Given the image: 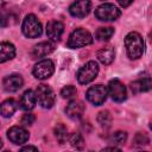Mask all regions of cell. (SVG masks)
Here are the masks:
<instances>
[{"mask_svg":"<svg viewBox=\"0 0 152 152\" xmlns=\"http://www.w3.org/2000/svg\"><path fill=\"white\" fill-rule=\"evenodd\" d=\"M125 46L127 56L131 59H138L142 56L145 50V44L142 37L138 32H129L125 38Z\"/></svg>","mask_w":152,"mask_h":152,"instance_id":"6da1fadb","label":"cell"},{"mask_svg":"<svg viewBox=\"0 0 152 152\" xmlns=\"http://www.w3.org/2000/svg\"><path fill=\"white\" fill-rule=\"evenodd\" d=\"M93 43V37L89 33V31L84 28H76L71 32L68 39V46L70 49H78L87 46Z\"/></svg>","mask_w":152,"mask_h":152,"instance_id":"7a4b0ae2","label":"cell"},{"mask_svg":"<svg viewBox=\"0 0 152 152\" xmlns=\"http://www.w3.org/2000/svg\"><path fill=\"white\" fill-rule=\"evenodd\" d=\"M21 31L27 38H38L42 34V24L34 14H27L23 20Z\"/></svg>","mask_w":152,"mask_h":152,"instance_id":"3957f363","label":"cell"},{"mask_svg":"<svg viewBox=\"0 0 152 152\" xmlns=\"http://www.w3.org/2000/svg\"><path fill=\"white\" fill-rule=\"evenodd\" d=\"M120 14H121L120 10L115 5L109 4V2H104L95 10V17H96V19H99L101 21L116 20L120 17Z\"/></svg>","mask_w":152,"mask_h":152,"instance_id":"277c9868","label":"cell"},{"mask_svg":"<svg viewBox=\"0 0 152 152\" xmlns=\"http://www.w3.org/2000/svg\"><path fill=\"white\" fill-rule=\"evenodd\" d=\"M99 74V65L95 61L87 62L77 72V81L81 84H87L91 82Z\"/></svg>","mask_w":152,"mask_h":152,"instance_id":"5b68a950","label":"cell"},{"mask_svg":"<svg viewBox=\"0 0 152 152\" xmlns=\"http://www.w3.org/2000/svg\"><path fill=\"white\" fill-rule=\"evenodd\" d=\"M34 93L38 103L43 108H51L55 104V93L46 84H39Z\"/></svg>","mask_w":152,"mask_h":152,"instance_id":"8992f818","label":"cell"},{"mask_svg":"<svg viewBox=\"0 0 152 152\" xmlns=\"http://www.w3.org/2000/svg\"><path fill=\"white\" fill-rule=\"evenodd\" d=\"M107 95H108V89L102 84H96L90 87L86 94L87 100L94 106H101L106 101Z\"/></svg>","mask_w":152,"mask_h":152,"instance_id":"52a82bcc","label":"cell"},{"mask_svg":"<svg viewBox=\"0 0 152 152\" xmlns=\"http://www.w3.org/2000/svg\"><path fill=\"white\" fill-rule=\"evenodd\" d=\"M55 71V65H53V62L49 58L46 59H42L39 61L34 66H33V70H32V74L38 80H46L49 78Z\"/></svg>","mask_w":152,"mask_h":152,"instance_id":"ba28073f","label":"cell"},{"mask_svg":"<svg viewBox=\"0 0 152 152\" xmlns=\"http://www.w3.org/2000/svg\"><path fill=\"white\" fill-rule=\"evenodd\" d=\"M108 94L110 95L112 100H114L115 102H122L127 97L126 87L118 78H114V80H110L109 81V84H108Z\"/></svg>","mask_w":152,"mask_h":152,"instance_id":"9c48e42d","label":"cell"},{"mask_svg":"<svg viewBox=\"0 0 152 152\" xmlns=\"http://www.w3.org/2000/svg\"><path fill=\"white\" fill-rule=\"evenodd\" d=\"M91 8V2L90 0H76L72 2L69 7V12L72 17L76 18H84L86 15L89 14Z\"/></svg>","mask_w":152,"mask_h":152,"instance_id":"30bf717a","label":"cell"},{"mask_svg":"<svg viewBox=\"0 0 152 152\" xmlns=\"http://www.w3.org/2000/svg\"><path fill=\"white\" fill-rule=\"evenodd\" d=\"M7 137L13 144L21 145V144H24L28 140L30 135H28V132L25 128H23L20 126H13L7 131Z\"/></svg>","mask_w":152,"mask_h":152,"instance_id":"8fae6325","label":"cell"},{"mask_svg":"<svg viewBox=\"0 0 152 152\" xmlns=\"http://www.w3.org/2000/svg\"><path fill=\"white\" fill-rule=\"evenodd\" d=\"M64 32L63 23L58 20H51L46 25V36L51 42H58Z\"/></svg>","mask_w":152,"mask_h":152,"instance_id":"7c38bea8","label":"cell"},{"mask_svg":"<svg viewBox=\"0 0 152 152\" xmlns=\"http://www.w3.org/2000/svg\"><path fill=\"white\" fill-rule=\"evenodd\" d=\"M23 83H24L23 77L18 74H12V75L5 77L4 82H2L4 89L8 93H14V91L19 90L23 87Z\"/></svg>","mask_w":152,"mask_h":152,"instance_id":"4fadbf2b","label":"cell"},{"mask_svg":"<svg viewBox=\"0 0 152 152\" xmlns=\"http://www.w3.org/2000/svg\"><path fill=\"white\" fill-rule=\"evenodd\" d=\"M83 112H84V104L77 100L70 101V103L65 108L66 115L72 120H78L83 115Z\"/></svg>","mask_w":152,"mask_h":152,"instance_id":"5bb4252c","label":"cell"},{"mask_svg":"<svg viewBox=\"0 0 152 152\" xmlns=\"http://www.w3.org/2000/svg\"><path fill=\"white\" fill-rule=\"evenodd\" d=\"M37 102V97H36V93H33L32 90H26L24 91V94L20 97V107L24 110H31L34 108Z\"/></svg>","mask_w":152,"mask_h":152,"instance_id":"9a60e30c","label":"cell"},{"mask_svg":"<svg viewBox=\"0 0 152 152\" xmlns=\"http://www.w3.org/2000/svg\"><path fill=\"white\" fill-rule=\"evenodd\" d=\"M55 49V45L51 42H42L33 46L32 49V56L33 57H44L49 53H51Z\"/></svg>","mask_w":152,"mask_h":152,"instance_id":"2e32d148","label":"cell"},{"mask_svg":"<svg viewBox=\"0 0 152 152\" xmlns=\"http://www.w3.org/2000/svg\"><path fill=\"white\" fill-rule=\"evenodd\" d=\"M131 89L133 93H142L148 91L152 89V78L151 77H144L140 80H137L131 83Z\"/></svg>","mask_w":152,"mask_h":152,"instance_id":"e0dca14e","label":"cell"},{"mask_svg":"<svg viewBox=\"0 0 152 152\" xmlns=\"http://www.w3.org/2000/svg\"><path fill=\"white\" fill-rule=\"evenodd\" d=\"M15 56V48L10 42H2L0 44V62L4 63L8 59H12Z\"/></svg>","mask_w":152,"mask_h":152,"instance_id":"ac0fdd59","label":"cell"},{"mask_svg":"<svg viewBox=\"0 0 152 152\" xmlns=\"http://www.w3.org/2000/svg\"><path fill=\"white\" fill-rule=\"evenodd\" d=\"M97 59L104 64V65H108L110 64L113 61H114V57H115V51L112 46H104L102 49H100L97 51Z\"/></svg>","mask_w":152,"mask_h":152,"instance_id":"d6986e66","label":"cell"},{"mask_svg":"<svg viewBox=\"0 0 152 152\" xmlns=\"http://www.w3.org/2000/svg\"><path fill=\"white\" fill-rule=\"evenodd\" d=\"M17 110V102L13 99H7L1 103V115L4 118H11Z\"/></svg>","mask_w":152,"mask_h":152,"instance_id":"ffe728a7","label":"cell"},{"mask_svg":"<svg viewBox=\"0 0 152 152\" xmlns=\"http://www.w3.org/2000/svg\"><path fill=\"white\" fill-rule=\"evenodd\" d=\"M114 34V28L113 27H99L97 31L95 32V38L100 42H104L112 38Z\"/></svg>","mask_w":152,"mask_h":152,"instance_id":"44dd1931","label":"cell"},{"mask_svg":"<svg viewBox=\"0 0 152 152\" xmlns=\"http://www.w3.org/2000/svg\"><path fill=\"white\" fill-rule=\"evenodd\" d=\"M55 135H56L57 140L59 141V144H64L69 139L68 131H66L65 126H63L62 124H59V125H57L55 127Z\"/></svg>","mask_w":152,"mask_h":152,"instance_id":"7402d4cb","label":"cell"},{"mask_svg":"<svg viewBox=\"0 0 152 152\" xmlns=\"http://www.w3.org/2000/svg\"><path fill=\"white\" fill-rule=\"evenodd\" d=\"M97 122L100 124L101 127L103 128H108L112 124V115L108 110H102L97 115Z\"/></svg>","mask_w":152,"mask_h":152,"instance_id":"603a6c76","label":"cell"},{"mask_svg":"<svg viewBox=\"0 0 152 152\" xmlns=\"http://www.w3.org/2000/svg\"><path fill=\"white\" fill-rule=\"evenodd\" d=\"M69 142L71 144V146L76 147V148H82L83 145H84V140H83V137L80 134V133H72L69 135Z\"/></svg>","mask_w":152,"mask_h":152,"instance_id":"cb8c5ba5","label":"cell"},{"mask_svg":"<svg viewBox=\"0 0 152 152\" xmlns=\"http://www.w3.org/2000/svg\"><path fill=\"white\" fill-rule=\"evenodd\" d=\"M127 140V133L122 131H118L112 135V142L114 145H124Z\"/></svg>","mask_w":152,"mask_h":152,"instance_id":"d4e9b609","label":"cell"},{"mask_svg":"<svg viewBox=\"0 0 152 152\" xmlns=\"http://www.w3.org/2000/svg\"><path fill=\"white\" fill-rule=\"evenodd\" d=\"M76 94H77V90L74 86H65L61 90V95L63 99H72L76 96Z\"/></svg>","mask_w":152,"mask_h":152,"instance_id":"484cf974","label":"cell"},{"mask_svg":"<svg viewBox=\"0 0 152 152\" xmlns=\"http://www.w3.org/2000/svg\"><path fill=\"white\" fill-rule=\"evenodd\" d=\"M148 141H150V139H148V137H147L145 133L139 132V133H137L135 137H134V145H137V146L147 145Z\"/></svg>","mask_w":152,"mask_h":152,"instance_id":"4316f807","label":"cell"},{"mask_svg":"<svg viewBox=\"0 0 152 152\" xmlns=\"http://www.w3.org/2000/svg\"><path fill=\"white\" fill-rule=\"evenodd\" d=\"M34 120H36V118H34L33 114H31V113H26V114L23 115L20 122H21L24 126H31V125L34 122Z\"/></svg>","mask_w":152,"mask_h":152,"instance_id":"83f0119b","label":"cell"},{"mask_svg":"<svg viewBox=\"0 0 152 152\" xmlns=\"http://www.w3.org/2000/svg\"><path fill=\"white\" fill-rule=\"evenodd\" d=\"M118 2L120 4V6L127 7V6H129V5L133 2V0H118Z\"/></svg>","mask_w":152,"mask_h":152,"instance_id":"f1b7e54d","label":"cell"},{"mask_svg":"<svg viewBox=\"0 0 152 152\" xmlns=\"http://www.w3.org/2000/svg\"><path fill=\"white\" fill-rule=\"evenodd\" d=\"M20 151L21 152H25V151H38V148L34 147V146H24V147L20 148Z\"/></svg>","mask_w":152,"mask_h":152,"instance_id":"f546056e","label":"cell"},{"mask_svg":"<svg viewBox=\"0 0 152 152\" xmlns=\"http://www.w3.org/2000/svg\"><path fill=\"white\" fill-rule=\"evenodd\" d=\"M108 150L109 151H120V148L119 147H115V146L114 147H106V148H103V151H108Z\"/></svg>","mask_w":152,"mask_h":152,"instance_id":"4dcf8cb0","label":"cell"},{"mask_svg":"<svg viewBox=\"0 0 152 152\" xmlns=\"http://www.w3.org/2000/svg\"><path fill=\"white\" fill-rule=\"evenodd\" d=\"M148 38H150V42H151V44H152V31L148 33Z\"/></svg>","mask_w":152,"mask_h":152,"instance_id":"1f68e13d","label":"cell"},{"mask_svg":"<svg viewBox=\"0 0 152 152\" xmlns=\"http://www.w3.org/2000/svg\"><path fill=\"white\" fill-rule=\"evenodd\" d=\"M150 127H151V129H152V124H151V126H150Z\"/></svg>","mask_w":152,"mask_h":152,"instance_id":"d6a6232c","label":"cell"}]
</instances>
